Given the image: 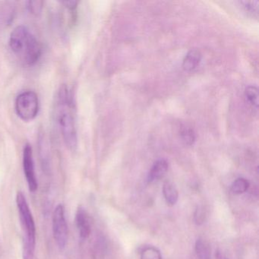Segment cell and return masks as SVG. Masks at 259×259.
<instances>
[{
	"label": "cell",
	"mask_w": 259,
	"mask_h": 259,
	"mask_svg": "<svg viewBox=\"0 0 259 259\" xmlns=\"http://www.w3.org/2000/svg\"><path fill=\"white\" fill-rule=\"evenodd\" d=\"M57 120L67 148L75 151L78 145L72 95L67 86L60 87L57 95Z\"/></svg>",
	"instance_id": "obj_1"
},
{
	"label": "cell",
	"mask_w": 259,
	"mask_h": 259,
	"mask_svg": "<svg viewBox=\"0 0 259 259\" xmlns=\"http://www.w3.org/2000/svg\"><path fill=\"white\" fill-rule=\"evenodd\" d=\"M16 204L23 233L22 257L23 259H34L36 247V226L26 197L23 192H18Z\"/></svg>",
	"instance_id": "obj_2"
},
{
	"label": "cell",
	"mask_w": 259,
	"mask_h": 259,
	"mask_svg": "<svg viewBox=\"0 0 259 259\" xmlns=\"http://www.w3.org/2000/svg\"><path fill=\"white\" fill-rule=\"evenodd\" d=\"M16 112L24 122H30L37 117L39 112L38 96L31 91L22 92L16 100Z\"/></svg>",
	"instance_id": "obj_3"
},
{
	"label": "cell",
	"mask_w": 259,
	"mask_h": 259,
	"mask_svg": "<svg viewBox=\"0 0 259 259\" xmlns=\"http://www.w3.org/2000/svg\"><path fill=\"white\" fill-rule=\"evenodd\" d=\"M53 233L54 240L60 249L66 247L68 241V226L63 204H58L53 213Z\"/></svg>",
	"instance_id": "obj_4"
},
{
	"label": "cell",
	"mask_w": 259,
	"mask_h": 259,
	"mask_svg": "<svg viewBox=\"0 0 259 259\" xmlns=\"http://www.w3.org/2000/svg\"><path fill=\"white\" fill-rule=\"evenodd\" d=\"M23 169L30 192H35L38 187V183L36 177L32 147L29 144H26L24 148Z\"/></svg>",
	"instance_id": "obj_5"
},
{
	"label": "cell",
	"mask_w": 259,
	"mask_h": 259,
	"mask_svg": "<svg viewBox=\"0 0 259 259\" xmlns=\"http://www.w3.org/2000/svg\"><path fill=\"white\" fill-rule=\"evenodd\" d=\"M41 53V47L38 40L32 34H30L22 54L24 61L28 66H33L38 61Z\"/></svg>",
	"instance_id": "obj_6"
},
{
	"label": "cell",
	"mask_w": 259,
	"mask_h": 259,
	"mask_svg": "<svg viewBox=\"0 0 259 259\" xmlns=\"http://www.w3.org/2000/svg\"><path fill=\"white\" fill-rule=\"evenodd\" d=\"M31 33L26 27L19 25L13 31L10 38V47L13 52L22 54Z\"/></svg>",
	"instance_id": "obj_7"
},
{
	"label": "cell",
	"mask_w": 259,
	"mask_h": 259,
	"mask_svg": "<svg viewBox=\"0 0 259 259\" xmlns=\"http://www.w3.org/2000/svg\"><path fill=\"white\" fill-rule=\"evenodd\" d=\"M75 224L81 239H85L90 236L92 232L90 218L87 211L83 207H78L75 214Z\"/></svg>",
	"instance_id": "obj_8"
},
{
	"label": "cell",
	"mask_w": 259,
	"mask_h": 259,
	"mask_svg": "<svg viewBox=\"0 0 259 259\" xmlns=\"http://www.w3.org/2000/svg\"><path fill=\"white\" fill-rule=\"evenodd\" d=\"M167 169L168 163L166 160L161 159L156 161L148 174V183H152L161 179L167 172Z\"/></svg>",
	"instance_id": "obj_9"
},
{
	"label": "cell",
	"mask_w": 259,
	"mask_h": 259,
	"mask_svg": "<svg viewBox=\"0 0 259 259\" xmlns=\"http://www.w3.org/2000/svg\"><path fill=\"white\" fill-rule=\"evenodd\" d=\"M201 60V54L198 50L192 49L189 51L183 62V68L185 71L191 72L198 67Z\"/></svg>",
	"instance_id": "obj_10"
},
{
	"label": "cell",
	"mask_w": 259,
	"mask_h": 259,
	"mask_svg": "<svg viewBox=\"0 0 259 259\" xmlns=\"http://www.w3.org/2000/svg\"><path fill=\"white\" fill-rule=\"evenodd\" d=\"M163 193L167 204L172 206L177 204L179 198V192L176 186L171 182H166L164 183Z\"/></svg>",
	"instance_id": "obj_11"
},
{
	"label": "cell",
	"mask_w": 259,
	"mask_h": 259,
	"mask_svg": "<svg viewBox=\"0 0 259 259\" xmlns=\"http://www.w3.org/2000/svg\"><path fill=\"white\" fill-rule=\"evenodd\" d=\"M195 252L198 259H210L211 249L207 241L198 239L195 243Z\"/></svg>",
	"instance_id": "obj_12"
},
{
	"label": "cell",
	"mask_w": 259,
	"mask_h": 259,
	"mask_svg": "<svg viewBox=\"0 0 259 259\" xmlns=\"http://www.w3.org/2000/svg\"><path fill=\"white\" fill-rule=\"evenodd\" d=\"M245 96L248 102L254 107L257 109L258 107V89L255 86H248L245 89Z\"/></svg>",
	"instance_id": "obj_13"
},
{
	"label": "cell",
	"mask_w": 259,
	"mask_h": 259,
	"mask_svg": "<svg viewBox=\"0 0 259 259\" xmlns=\"http://www.w3.org/2000/svg\"><path fill=\"white\" fill-rule=\"evenodd\" d=\"M141 259H162L161 253L154 246H146L141 253Z\"/></svg>",
	"instance_id": "obj_14"
},
{
	"label": "cell",
	"mask_w": 259,
	"mask_h": 259,
	"mask_svg": "<svg viewBox=\"0 0 259 259\" xmlns=\"http://www.w3.org/2000/svg\"><path fill=\"white\" fill-rule=\"evenodd\" d=\"M249 186L248 180L244 178H238L233 182L231 186V191L234 194H242L246 192Z\"/></svg>",
	"instance_id": "obj_15"
},
{
	"label": "cell",
	"mask_w": 259,
	"mask_h": 259,
	"mask_svg": "<svg viewBox=\"0 0 259 259\" xmlns=\"http://www.w3.org/2000/svg\"><path fill=\"white\" fill-rule=\"evenodd\" d=\"M181 137L186 145H192L195 142V136L193 130L189 127H184L181 130Z\"/></svg>",
	"instance_id": "obj_16"
},
{
	"label": "cell",
	"mask_w": 259,
	"mask_h": 259,
	"mask_svg": "<svg viewBox=\"0 0 259 259\" xmlns=\"http://www.w3.org/2000/svg\"><path fill=\"white\" fill-rule=\"evenodd\" d=\"M43 4L42 1L35 0V1H29L28 2V9L31 14L38 16L41 13L43 10Z\"/></svg>",
	"instance_id": "obj_17"
},
{
	"label": "cell",
	"mask_w": 259,
	"mask_h": 259,
	"mask_svg": "<svg viewBox=\"0 0 259 259\" xmlns=\"http://www.w3.org/2000/svg\"><path fill=\"white\" fill-rule=\"evenodd\" d=\"M240 4L243 6L246 11L252 13L253 15L258 14V1H242Z\"/></svg>",
	"instance_id": "obj_18"
},
{
	"label": "cell",
	"mask_w": 259,
	"mask_h": 259,
	"mask_svg": "<svg viewBox=\"0 0 259 259\" xmlns=\"http://www.w3.org/2000/svg\"><path fill=\"white\" fill-rule=\"evenodd\" d=\"M204 215H205V213H204L203 209H201L200 207H198L195 213V222H196L198 224H202V223L204 222V218H205Z\"/></svg>",
	"instance_id": "obj_19"
},
{
	"label": "cell",
	"mask_w": 259,
	"mask_h": 259,
	"mask_svg": "<svg viewBox=\"0 0 259 259\" xmlns=\"http://www.w3.org/2000/svg\"><path fill=\"white\" fill-rule=\"evenodd\" d=\"M62 4H63L68 10L73 12L75 11V10H76L78 2L75 1V0H69V1H63V2H62Z\"/></svg>",
	"instance_id": "obj_20"
},
{
	"label": "cell",
	"mask_w": 259,
	"mask_h": 259,
	"mask_svg": "<svg viewBox=\"0 0 259 259\" xmlns=\"http://www.w3.org/2000/svg\"><path fill=\"white\" fill-rule=\"evenodd\" d=\"M216 258L217 259H228L224 254L221 252V251H216Z\"/></svg>",
	"instance_id": "obj_21"
}]
</instances>
